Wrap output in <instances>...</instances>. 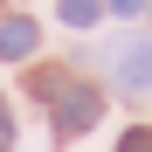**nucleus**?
<instances>
[{"mask_svg":"<svg viewBox=\"0 0 152 152\" xmlns=\"http://www.w3.org/2000/svg\"><path fill=\"white\" fill-rule=\"evenodd\" d=\"M97 118H104V97L90 83H62L56 90V138H83Z\"/></svg>","mask_w":152,"mask_h":152,"instance_id":"nucleus-1","label":"nucleus"},{"mask_svg":"<svg viewBox=\"0 0 152 152\" xmlns=\"http://www.w3.org/2000/svg\"><path fill=\"white\" fill-rule=\"evenodd\" d=\"M118 90L124 97H152V42L118 48Z\"/></svg>","mask_w":152,"mask_h":152,"instance_id":"nucleus-2","label":"nucleus"},{"mask_svg":"<svg viewBox=\"0 0 152 152\" xmlns=\"http://www.w3.org/2000/svg\"><path fill=\"white\" fill-rule=\"evenodd\" d=\"M35 48H42V28H35L28 14H14V21H0V62H28Z\"/></svg>","mask_w":152,"mask_h":152,"instance_id":"nucleus-3","label":"nucleus"},{"mask_svg":"<svg viewBox=\"0 0 152 152\" xmlns=\"http://www.w3.org/2000/svg\"><path fill=\"white\" fill-rule=\"evenodd\" d=\"M56 14H62V28H90L104 14V0H56Z\"/></svg>","mask_w":152,"mask_h":152,"instance_id":"nucleus-4","label":"nucleus"},{"mask_svg":"<svg viewBox=\"0 0 152 152\" xmlns=\"http://www.w3.org/2000/svg\"><path fill=\"white\" fill-rule=\"evenodd\" d=\"M118 152H152V132H124V138H118Z\"/></svg>","mask_w":152,"mask_h":152,"instance_id":"nucleus-5","label":"nucleus"},{"mask_svg":"<svg viewBox=\"0 0 152 152\" xmlns=\"http://www.w3.org/2000/svg\"><path fill=\"white\" fill-rule=\"evenodd\" d=\"M145 7V0H111V14H138Z\"/></svg>","mask_w":152,"mask_h":152,"instance_id":"nucleus-6","label":"nucleus"},{"mask_svg":"<svg viewBox=\"0 0 152 152\" xmlns=\"http://www.w3.org/2000/svg\"><path fill=\"white\" fill-rule=\"evenodd\" d=\"M7 132H14V118H7V97H0V138H7Z\"/></svg>","mask_w":152,"mask_h":152,"instance_id":"nucleus-7","label":"nucleus"},{"mask_svg":"<svg viewBox=\"0 0 152 152\" xmlns=\"http://www.w3.org/2000/svg\"><path fill=\"white\" fill-rule=\"evenodd\" d=\"M0 152H14V145H7V138H0Z\"/></svg>","mask_w":152,"mask_h":152,"instance_id":"nucleus-8","label":"nucleus"}]
</instances>
